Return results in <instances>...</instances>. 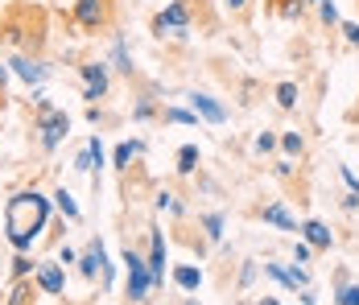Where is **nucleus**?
I'll return each instance as SVG.
<instances>
[{
    "label": "nucleus",
    "instance_id": "1",
    "mask_svg": "<svg viewBox=\"0 0 359 305\" xmlns=\"http://www.w3.org/2000/svg\"><path fill=\"white\" fill-rule=\"evenodd\" d=\"M45 219H50V198L37 194V190H21L8 198L4 207V235L17 252H29L33 240L45 231Z\"/></svg>",
    "mask_w": 359,
    "mask_h": 305
},
{
    "label": "nucleus",
    "instance_id": "2",
    "mask_svg": "<svg viewBox=\"0 0 359 305\" xmlns=\"http://www.w3.org/2000/svg\"><path fill=\"white\" fill-rule=\"evenodd\" d=\"M33 103H37V128H33V132H37L41 149H45V153H54V149L70 136V116H66L62 107H54V103H50L37 87H33Z\"/></svg>",
    "mask_w": 359,
    "mask_h": 305
},
{
    "label": "nucleus",
    "instance_id": "3",
    "mask_svg": "<svg viewBox=\"0 0 359 305\" xmlns=\"http://www.w3.org/2000/svg\"><path fill=\"white\" fill-rule=\"evenodd\" d=\"M124 269H128V302L132 305H145L149 302V289H153V281H149V264H145V256L136 252V248H124Z\"/></svg>",
    "mask_w": 359,
    "mask_h": 305
},
{
    "label": "nucleus",
    "instance_id": "4",
    "mask_svg": "<svg viewBox=\"0 0 359 305\" xmlns=\"http://www.w3.org/2000/svg\"><path fill=\"white\" fill-rule=\"evenodd\" d=\"M153 33H161V37H165V33H182V37H186V33H190V4H186V0H174L170 8H161V12L153 17Z\"/></svg>",
    "mask_w": 359,
    "mask_h": 305
},
{
    "label": "nucleus",
    "instance_id": "5",
    "mask_svg": "<svg viewBox=\"0 0 359 305\" xmlns=\"http://www.w3.org/2000/svg\"><path fill=\"white\" fill-rule=\"evenodd\" d=\"M79 70H83V83H87V87H83V99H87V103H99V99L107 95V83H112V78H107V66H103V62H87V66H79Z\"/></svg>",
    "mask_w": 359,
    "mask_h": 305
},
{
    "label": "nucleus",
    "instance_id": "6",
    "mask_svg": "<svg viewBox=\"0 0 359 305\" xmlns=\"http://www.w3.org/2000/svg\"><path fill=\"white\" fill-rule=\"evenodd\" d=\"M149 235H153V248H149V260H145V264H149V281H153V289H157V285H165V260H170V252H165V235H161L157 227H153Z\"/></svg>",
    "mask_w": 359,
    "mask_h": 305
},
{
    "label": "nucleus",
    "instance_id": "7",
    "mask_svg": "<svg viewBox=\"0 0 359 305\" xmlns=\"http://www.w3.org/2000/svg\"><path fill=\"white\" fill-rule=\"evenodd\" d=\"M190 99V112L194 116H203V120H211V124H223L227 120V107L219 103V99H211V95H203V91H194V95H186Z\"/></svg>",
    "mask_w": 359,
    "mask_h": 305
},
{
    "label": "nucleus",
    "instance_id": "8",
    "mask_svg": "<svg viewBox=\"0 0 359 305\" xmlns=\"http://www.w3.org/2000/svg\"><path fill=\"white\" fill-rule=\"evenodd\" d=\"M298 235H302L310 248H318V252H327V248L335 244V235H331V227H327L322 219H306V223L298 227Z\"/></svg>",
    "mask_w": 359,
    "mask_h": 305
},
{
    "label": "nucleus",
    "instance_id": "9",
    "mask_svg": "<svg viewBox=\"0 0 359 305\" xmlns=\"http://www.w3.org/2000/svg\"><path fill=\"white\" fill-rule=\"evenodd\" d=\"M33 273H37V289H41V293L58 297V293L66 289V273H62V264H37Z\"/></svg>",
    "mask_w": 359,
    "mask_h": 305
},
{
    "label": "nucleus",
    "instance_id": "10",
    "mask_svg": "<svg viewBox=\"0 0 359 305\" xmlns=\"http://www.w3.org/2000/svg\"><path fill=\"white\" fill-rule=\"evenodd\" d=\"M103 17H107V4L103 0H74V21L83 29H99Z\"/></svg>",
    "mask_w": 359,
    "mask_h": 305
},
{
    "label": "nucleus",
    "instance_id": "11",
    "mask_svg": "<svg viewBox=\"0 0 359 305\" xmlns=\"http://www.w3.org/2000/svg\"><path fill=\"white\" fill-rule=\"evenodd\" d=\"M103 264H107V252H103V240H91V248H87V252L79 256V273H83L87 281H95Z\"/></svg>",
    "mask_w": 359,
    "mask_h": 305
},
{
    "label": "nucleus",
    "instance_id": "12",
    "mask_svg": "<svg viewBox=\"0 0 359 305\" xmlns=\"http://www.w3.org/2000/svg\"><path fill=\"white\" fill-rule=\"evenodd\" d=\"M8 66H12V74H17V78H25L29 87H41V83H45V74H50V70H45L41 62H33V58H12Z\"/></svg>",
    "mask_w": 359,
    "mask_h": 305
},
{
    "label": "nucleus",
    "instance_id": "13",
    "mask_svg": "<svg viewBox=\"0 0 359 305\" xmlns=\"http://www.w3.org/2000/svg\"><path fill=\"white\" fill-rule=\"evenodd\" d=\"M260 219L273 223V227H281V231H298V227H302V223L285 211V202H269V207H260Z\"/></svg>",
    "mask_w": 359,
    "mask_h": 305
},
{
    "label": "nucleus",
    "instance_id": "14",
    "mask_svg": "<svg viewBox=\"0 0 359 305\" xmlns=\"http://www.w3.org/2000/svg\"><path fill=\"white\" fill-rule=\"evenodd\" d=\"M174 285H178L182 293H194V289L203 285V269H194V264H178V269H174Z\"/></svg>",
    "mask_w": 359,
    "mask_h": 305
},
{
    "label": "nucleus",
    "instance_id": "15",
    "mask_svg": "<svg viewBox=\"0 0 359 305\" xmlns=\"http://www.w3.org/2000/svg\"><path fill=\"white\" fill-rule=\"evenodd\" d=\"M141 153H145V140H124V145L112 153V165H116V169H128V161L141 157Z\"/></svg>",
    "mask_w": 359,
    "mask_h": 305
},
{
    "label": "nucleus",
    "instance_id": "16",
    "mask_svg": "<svg viewBox=\"0 0 359 305\" xmlns=\"http://www.w3.org/2000/svg\"><path fill=\"white\" fill-rule=\"evenodd\" d=\"M112 66H116L120 74H132V58H128V45H124V37H116V41H112Z\"/></svg>",
    "mask_w": 359,
    "mask_h": 305
},
{
    "label": "nucleus",
    "instance_id": "17",
    "mask_svg": "<svg viewBox=\"0 0 359 305\" xmlns=\"http://www.w3.org/2000/svg\"><path fill=\"white\" fill-rule=\"evenodd\" d=\"M265 277H273L277 285H285V289L298 293V277H294V269H285V264H265Z\"/></svg>",
    "mask_w": 359,
    "mask_h": 305
},
{
    "label": "nucleus",
    "instance_id": "18",
    "mask_svg": "<svg viewBox=\"0 0 359 305\" xmlns=\"http://www.w3.org/2000/svg\"><path fill=\"white\" fill-rule=\"evenodd\" d=\"M198 169V145H182L178 149V173H194Z\"/></svg>",
    "mask_w": 359,
    "mask_h": 305
},
{
    "label": "nucleus",
    "instance_id": "19",
    "mask_svg": "<svg viewBox=\"0 0 359 305\" xmlns=\"http://www.w3.org/2000/svg\"><path fill=\"white\" fill-rule=\"evenodd\" d=\"M298 99H302L298 83H281V87H277V103H281L285 112H294V107H298Z\"/></svg>",
    "mask_w": 359,
    "mask_h": 305
},
{
    "label": "nucleus",
    "instance_id": "20",
    "mask_svg": "<svg viewBox=\"0 0 359 305\" xmlns=\"http://www.w3.org/2000/svg\"><path fill=\"white\" fill-rule=\"evenodd\" d=\"M54 207H58L66 219H79V202H74V194H70V190H54Z\"/></svg>",
    "mask_w": 359,
    "mask_h": 305
},
{
    "label": "nucleus",
    "instance_id": "21",
    "mask_svg": "<svg viewBox=\"0 0 359 305\" xmlns=\"http://www.w3.org/2000/svg\"><path fill=\"white\" fill-rule=\"evenodd\" d=\"M223 223H227V219H223L219 211H215V215H203V231H207V240H211V244H219V240H223Z\"/></svg>",
    "mask_w": 359,
    "mask_h": 305
},
{
    "label": "nucleus",
    "instance_id": "22",
    "mask_svg": "<svg viewBox=\"0 0 359 305\" xmlns=\"http://www.w3.org/2000/svg\"><path fill=\"white\" fill-rule=\"evenodd\" d=\"M335 305H359V281H343L335 293Z\"/></svg>",
    "mask_w": 359,
    "mask_h": 305
},
{
    "label": "nucleus",
    "instance_id": "23",
    "mask_svg": "<svg viewBox=\"0 0 359 305\" xmlns=\"http://www.w3.org/2000/svg\"><path fill=\"white\" fill-rule=\"evenodd\" d=\"M277 145L289 153V157H302V149H306V140H302V132H285V136H277Z\"/></svg>",
    "mask_w": 359,
    "mask_h": 305
},
{
    "label": "nucleus",
    "instance_id": "24",
    "mask_svg": "<svg viewBox=\"0 0 359 305\" xmlns=\"http://www.w3.org/2000/svg\"><path fill=\"white\" fill-rule=\"evenodd\" d=\"M165 120H170V124H198V116L186 112V107H165Z\"/></svg>",
    "mask_w": 359,
    "mask_h": 305
},
{
    "label": "nucleus",
    "instance_id": "25",
    "mask_svg": "<svg viewBox=\"0 0 359 305\" xmlns=\"http://www.w3.org/2000/svg\"><path fill=\"white\" fill-rule=\"evenodd\" d=\"M157 211H170V215H182V202H178V194L161 190V194H157Z\"/></svg>",
    "mask_w": 359,
    "mask_h": 305
},
{
    "label": "nucleus",
    "instance_id": "26",
    "mask_svg": "<svg viewBox=\"0 0 359 305\" xmlns=\"http://www.w3.org/2000/svg\"><path fill=\"white\" fill-rule=\"evenodd\" d=\"M310 256H314V248H310L306 240H298V244H294V264H310Z\"/></svg>",
    "mask_w": 359,
    "mask_h": 305
},
{
    "label": "nucleus",
    "instance_id": "27",
    "mask_svg": "<svg viewBox=\"0 0 359 305\" xmlns=\"http://www.w3.org/2000/svg\"><path fill=\"white\" fill-rule=\"evenodd\" d=\"M33 269H37V264H33V260H29L25 252H17V260H12V273H17V277H29Z\"/></svg>",
    "mask_w": 359,
    "mask_h": 305
},
{
    "label": "nucleus",
    "instance_id": "28",
    "mask_svg": "<svg viewBox=\"0 0 359 305\" xmlns=\"http://www.w3.org/2000/svg\"><path fill=\"white\" fill-rule=\"evenodd\" d=\"M277 149V132H260L256 136V153H273Z\"/></svg>",
    "mask_w": 359,
    "mask_h": 305
},
{
    "label": "nucleus",
    "instance_id": "29",
    "mask_svg": "<svg viewBox=\"0 0 359 305\" xmlns=\"http://www.w3.org/2000/svg\"><path fill=\"white\" fill-rule=\"evenodd\" d=\"M318 17H322L327 25H335V21H339V8H335L331 0H322V4H318Z\"/></svg>",
    "mask_w": 359,
    "mask_h": 305
},
{
    "label": "nucleus",
    "instance_id": "30",
    "mask_svg": "<svg viewBox=\"0 0 359 305\" xmlns=\"http://www.w3.org/2000/svg\"><path fill=\"white\" fill-rule=\"evenodd\" d=\"M153 112H157V107H153L149 99H136V107H132V120H149Z\"/></svg>",
    "mask_w": 359,
    "mask_h": 305
},
{
    "label": "nucleus",
    "instance_id": "31",
    "mask_svg": "<svg viewBox=\"0 0 359 305\" xmlns=\"http://www.w3.org/2000/svg\"><path fill=\"white\" fill-rule=\"evenodd\" d=\"M256 273H260V269H256L252 260H244V269H240V285H252V281H256Z\"/></svg>",
    "mask_w": 359,
    "mask_h": 305
},
{
    "label": "nucleus",
    "instance_id": "32",
    "mask_svg": "<svg viewBox=\"0 0 359 305\" xmlns=\"http://www.w3.org/2000/svg\"><path fill=\"white\" fill-rule=\"evenodd\" d=\"M343 37H347L351 45H359V21H343Z\"/></svg>",
    "mask_w": 359,
    "mask_h": 305
},
{
    "label": "nucleus",
    "instance_id": "33",
    "mask_svg": "<svg viewBox=\"0 0 359 305\" xmlns=\"http://www.w3.org/2000/svg\"><path fill=\"white\" fill-rule=\"evenodd\" d=\"M277 178H294V157H281L277 161Z\"/></svg>",
    "mask_w": 359,
    "mask_h": 305
},
{
    "label": "nucleus",
    "instance_id": "34",
    "mask_svg": "<svg viewBox=\"0 0 359 305\" xmlns=\"http://www.w3.org/2000/svg\"><path fill=\"white\" fill-rule=\"evenodd\" d=\"M58 264H79V252L74 248H58Z\"/></svg>",
    "mask_w": 359,
    "mask_h": 305
},
{
    "label": "nucleus",
    "instance_id": "35",
    "mask_svg": "<svg viewBox=\"0 0 359 305\" xmlns=\"http://www.w3.org/2000/svg\"><path fill=\"white\" fill-rule=\"evenodd\" d=\"M339 173H343V182H347V190H351V194H359V178H356V173H351V169H347V165H343V169H339Z\"/></svg>",
    "mask_w": 359,
    "mask_h": 305
},
{
    "label": "nucleus",
    "instance_id": "36",
    "mask_svg": "<svg viewBox=\"0 0 359 305\" xmlns=\"http://www.w3.org/2000/svg\"><path fill=\"white\" fill-rule=\"evenodd\" d=\"M302 8H306L302 0H289V4H285V17H289V21H298V17H302Z\"/></svg>",
    "mask_w": 359,
    "mask_h": 305
},
{
    "label": "nucleus",
    "instance_id": "37",
    "mask_svg": "<svg viewBox=\"0 0 359 305\" xmlns=\"http://www.w3.org/2000/svg\"><path fill=\"white\" fill-rule=\"evenodd\" d=\"M343 211H347V215H351V211H359V194H347V198H343Z\"/></svg>",
    "mask_w": 359,
    "mask_h": 305
},
{
    "label": "nucleus",
    "instance_id": "38",
    "mask_svg": "<svg viewBox=\"0 0 359 305\" xmlns=\"http://www.w3.org/2000/svg\"><path fill=\"white\" fill-rule=\"evenodd\" d=\"M87 120H91V124H99V120H103V112H99L95 103H87Z\"/></svg>",
    "mask_w": 359,
    "mask_h": 305
},
{
    "label": "nucleus",
    "instance_id": "39",
    "mask_svg": "<svg viewBox=\"0 0 359 305\" xmlns=\"http://www.w3.org/2000/svg\"><path fill=\"white\" fill-rule=\"evenodd\" d=\"M302 305H318V297H314V293H310V285H306V289H302Z\"/></svg>",
    "mask_w": 359,
    "mask_h": 305
},
{
    "label": "nucleus",
    "instance_id": "40",
    "mask_svg": "<svg viewBox=\"0 0 359 305\" xmlns=\"http://www.w3.org/2000/svg\"><path fill=\"white\" fill-rule=\"evenodd\" d=\"M244 4H248V0H227V8H244Z\"/></svg>",
    "mask_w": 359,
    "mask_h": 305
},
{
    "label": "nucleus",
    "instance_id": "41",
    "mask_svg": "<svg viewBox=\"0 0 359 305\" xmlns=\"http://www.w3.org/2000/svg\"><path fill=\"white\" fill-rule=\"evenodd\" d=\"M4 83H8V66H0V87H4Z\"/></svg>",
    "mask_w": 359,
    "mask_h": 305
},
{
    "label": "nucleus",
    "instance_id": "42",
    "mask_svg": "<svg viewBox=\"0 0 359 305\" xmlns=\"http://www.w3.org/2000/svg\"><path fill=\"white\" fill-rule=\"evenodd\" d=\"M256 305H281V302H273V297H260V302H256Z\"/></svg>",
    "mask_w": 359,
    "mask_h": 305
},
{
    "label": "nucleus",
    "instance_id": "43",
    "mask_svg": "<svg viewBox=\"0 0 359 305\" xmlns=\"http://www.w3.org/2000/svg\"><path fill=\"white\" fill-rule=\"evenodd\" d=\"M302 4H322V0H302Z\"/></svg>",
    "mask_w": 359,
    "mask_h": 305
}]
</instances>
